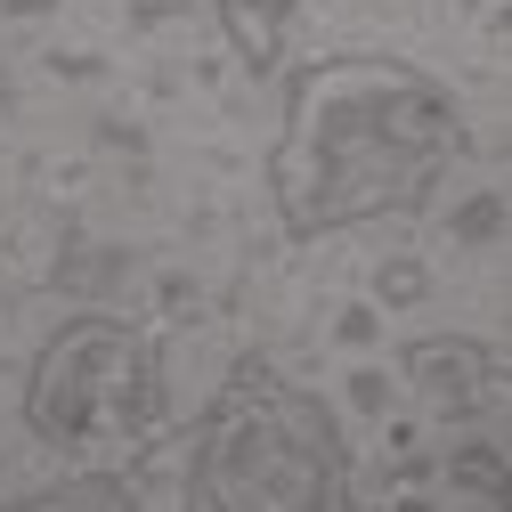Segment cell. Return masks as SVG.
I'll list each match as a JSON object with an SVG mask.
<instances>
[{"mask_svg":"<svg viewBox=\"0 0 512 512\" xmlns=\"http://www.w3.org/2000/svg\"><path fill=\"white\" fill-rule=\"evenodd\" d=\"M220 33L244 57V74H277L285 66V0H220Z\"/></svg>","mask_w":512,"mask_h":512,"instance_id":"cell-5","label":"cell"},{"mask_svg":"<svg viewBox=\"0 0 512 512\" xmlns=\"http://www.w3.org/2000/svg\"><path fill=\"white\" fill-rule=\"evenodd\" d=\"M33 512H131L139 504V480L122 472V464H90V472H74V480H49V488H33L25 496Z\"/></svg>","mask_w":512,"mask_h":512,"instance_id":"cell-6","label":"cell"},{"mask_svg":"<svg viewBox=\"0 0 512 512\" xmlns=\"http://www.w3.org/2000/svg\"><path fill=\"white\" fill-rule=\"evenodd\" d=\"M447 480H456L464 496H480V504H504V456L480 439V447H456L447 456Z\"/></svg>","mask_w":512,"mask_h":512,"instance_id":"cell-7","label":"cell"},{"mask_svg":"<svg viewBox=\"0 0 512 512\" xmlns=\"http://www.w3.org/2000/svg\"><path fill=\"white\" fill-rule=\"evenodd\" d=\"M179 496L196 512H342L350 439L334 407L269 358H236L187 439Z\"/></svg>","mask_w":512,"mask_h":512,"instance_id":"cell-2","label":"cell"},{"mask_svg":"<svg viewBox=\"0 0 512 512\" xmlns=\"http://www.w3.org/2000/svg\"><path fill=\"white\" fill-rule=\"evenodd\" d=\"M25 431L82 464H131L163 431V350L147 326L74 309L25 366Z\"/></svg>","mask_w":512,"mask_h":512,"instance_id":"cell-3","label":"cell"},{"mask_svg":"<svg viewBox=\"0 0 512 512\" xmlns=\"http://www.w3.org/2000/svg\"><path fill=\"white\" fill-rule=\"evenodd\" d=\"M0 9H9V17H49L57 0H0Z\"/></svg>","mask_w":512,"mask_h":512,"instance_id":"cell-8","label":"cell"},{"mask_svg":"<svg viewBox=\"0 0 512 512\" xmlns=\"http://www.w3.org/2000/svg\"><path fill=\"white\" fill-rule=\"evenodd\" d=\"M285 114L269 147V212L293 244L407 220L464 163L472 131L439 74L391 49H326L277 66Z\"/></svg>","mask_w":512,"mask_h":512,"instance_id":"cell-1","label":"cell"},{"mask_svg":"<svg viewBox=\"0 0 512 512\" xmlns=\"http://www.w3.org/2000/svg\"><path fill=\"white\" fill-rule=\"evenodd\" d=\"M399 374L415 382L423 407H439V415H472V407L496 399L504 358H496L480 334H407V342H399Z\"/></svg>","mask_w":512,"mask_h":512,"instance_id":"cell-4","label":"cell"}]
</instances>
